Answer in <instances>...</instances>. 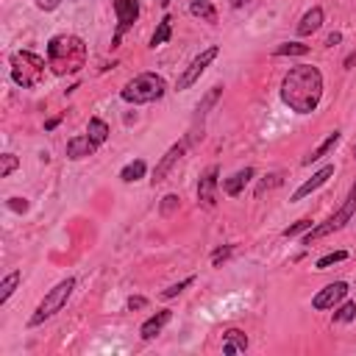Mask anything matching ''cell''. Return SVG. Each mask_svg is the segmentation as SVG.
<instances>
[{"instance_id":"cell-1","label":"cell","mask_w":356,"mask_h":356,"mask_svg":"<svg viewBox=\"0 0 356 356\" xmlns=\"http://www.w3.org/2000/svg\"><path fill=\"white\" fill-rule=\"evenodd\" d=\"M281 100L295 114H312L323 100V72L314 64H298L281 78Z\"/></svg>"},{"instance_id":"cell-2","label":"cell","mask_w":356,"mask_h":356,"mask_svg":"<svg viewBox=\"0 0 356 356\" xmlns=\"http://www.w3.org/2000/svg\"><path fill=\"white\" fill-rule=\"evenodd\" d=\"M47 67L53 75H75L86 67V42L75 33H56L47 42Z\"/></svg>"},{"instance_id":"cell-3","label":"cell","mask_w":356,"mask_h":356,"mask_svg":"<svg viewBox=\"0 0 356 356\" xmlns=\"http://www.w3.org/2000/svg\"><path fill=\"white\" fill-rule=\"evenodd\" d=\"M167 92V81L159 75V72H139L134 75L122 89H120V97L131 106H145V103H156L161 100Z\"/></svg>"},{"instance_id":"cell-4","label":"cell","mask_w":356,"mask_h":356,"mask_svg":"<svg viewBox=\"0 0 356 356\" xmlns=\"http://www.w3.org/2000/svg\"><path fill=\"white\" fill-rule=\"evenodd\" d=\"M72 289H75V278H61L53 289H47V292H44V298L39 300V306L33 309V314L28 317V328H36V325H42L44 320L56 317V314L67 306V300H70Z\"/></svg>"},{"instance_id":"cell-5","label":"cell","mask_w":356,"mask_h":356,"mask_svg":"<svg viewBox=\"0 0 356 356\" xmlns=\"http://www.w3.org/2000/svg\"><path fill=\"white\" fill-rule=\"evenodd\" d=\"M11 78L22 89H33L44 78V58L31 53V50H17L11 53Z\"/></svg>"},{"instance_id":"cell-6","label":"cell","mask_w":356,"mask_h":356,"mask_svg":"<svg viewBox=\"0 0 356 356\" xmlns=\"http://www.w3.org/2000/svg\"><path fill=\"white\" fill-rule=\"evenodd\" d=\"M353 214H356V181L350 184V189H348V195H345L342 206H339V209H337L325 222H320V225H312V228H309V234L303 236V245H312V242H317V239H323V236H328V234H334V231L345 228V222H350V220H353Z\"/></svg>"},{"instance_id":"cell-7","label":"cell","mask_w":356,"mask_h":356,"mask_svg":"<svg viewBox=\"0 0 356 356\" xmlns=\"http://www.w3.org/2000/svg\"><path fill=\"white\" fill-rule=\"evenodd\" d=\"M217 56H220V47H217V44H211V47L200 50V53H197V56H195V58L186 64V70L178 75V81H175V89H178V92L189 89V86H192V83H195V81H197V78L206 72V67H209V64H211Z\"/></svg>"},{"instance_id":"cell-8","label":"cell","mask_w":356,"mask_h":356,"mask_svg":"<svg viewBox=\"0 0 356 356\" xmlns=\"http://www.w3.org/2000/svg\"><path fill=\"white\" fill-rule=\"evenodd\" d=\"M189 142H192V136H184L181 142H175V145H170L167 147V153L159 159V164L153 167V178H150V184L156 186V184H161V181H167V175L172 172V167L184 159V153H186V147H189Z\"/></svg>"},{"instance_id":"cell-9","label":"cell","mask_w":356,"mask_h":356,"mask_svg":"<svg viewBox=\"0 0 356 356\" xmlns=\"http://www.w3.org/2000/svg\"><path fill=\"white\" fill-rule=\"evenodd\" d=\"M114 14H117V31H114L111 47H117L125 31H131L134 22L139 19V0H114Z\"/></svg>"},{"instance_id":"cell-10","label":"cell","mask_w":356,"mask_h":356,"mask_svg":"<svg viewBox=\"0 0 356 356\" xmlns=\"http://www.w3.org/2000/svg\"><path fill=\"white\" fill-rule=\"evenodd\" d=\"M217 186H220V167L211 164L203 170L200 181H197V203L203 209H214L217 206Z\"/></svg>"},{"instance_id":"cell-11","label":"cell","mask_w":356,"mask_h":356,"mask_svg":"<svg viewBox=\"0 0 356 356\" xmlns=\"http://www.w3.org/2000/svg\"><path fill=\"white\" fill-rule=\"evenodd\" d=\"M348 295V281H334V284H325L314 298H312V309L317 312H325V309H334L339 300H345Z\"/></svg>"},{"instance_id":"cell-12","label":"cell","mask_w":356,"mask_h":356,"mask_svg":"<svg viewBox=\"0 0 356 356\" xmlns=\"http://www.w3.org/2000/svg\"><path fill=\"white\" fill-rule=\"evenodd\" d=\"M331 175H334V164H323L317 172H312V178H309V181H303V184L292 192V197H289V200H292V203H298V200L309 197V195H312V192H317V189H320Z\"/></svg>"},{"instance_id":"cell-13","label":"cell","mask_w":356,"mask_h":356,"mask_svg":"<svg viewBox=\"0 0 356 356\" xmlns=\"http://www.w3.org/2000/svg\"><path fill=\"white\" fill-rule=\"evenodd\" d=\"M170 320H172V309H159L153 317H147V320L139 325V337H142L145 342L156 339V337L161 334V328H164Z\"/></svg>"},{"instance_id":"cell-14","label":"cell","mask_w":356,"mask_h":356,"mask_svg":"<svg viewBox=\"0 0 356 356\" xmlns=\"http://www.w3.org/2000/svg\"><path fill=\"white\" fill-rule=\"evenodd\" d=\"M97 150V145L89 139V134H78V136H72L70 142H67V159L70 161H81V159H86V156H92Z\"/></svg>"},{"instance_id":"cell-15","label":"cell","mask_w":356,"mask_h":356,"mask_svg":"<svg viewBox=\"0 0 356 356\" xmlns=\"http://www.w3.org/2000/svg\"><path fill=\"white\" fill-rule=\"evenodd\" d=\"M248 345H250V339H248V334H245L242 328H228V331H222V353H225V356L245 353Z\"/></svg>"},{"instance_id":"cell-16","label":"cell","mask_w":356,"mask_h":356,"mask_svg":"<svg viewBox=\"0 0 356 356\" xmlns=\"http://www.w3.org/2000/svg\"><path fill=\"white\" fill-rule=\"evenodd\" d=\"M339 139H342V131H339V128H334V131H331V134H328V136H325V139H323V142H320V145H317V147L303 159V167H309V164H314V161L325 159V156L339 145Z\"/></svg>"},{"instance_id":"cell-17","label":"cell","mask_w":356,"mask_h":356,"mask_svg":"<svg viewBox=\"0 0 356 356\" xmlns=\"http://www.w3.org/2000/svg\"><path fill=\"white\" fill-rule=\"evenodd\" d=\"M253 175H256V170H253V167L236 170L231 178H222V192H225V195H231V197H236V195L245 189V184H248Z\"/></svg>"},{"instance_id":"cell-18","label":"cell","mask_w":356,"mask_h":356,"mask_svg":"<svg viewBox=\"0 0 356 356\" xmlns=\"http://www.w3.org/2000/svg\"><path fill=\"white\" fill-rule=\"evenodd\" d=\"M320 25H323V8H320V6H312V8L300 17V22H298V36H309V33H314Z\"/></svg>"},{"instance_id":"cell-19","label":"cell","mask_w":356,"mask_h":356,"mask_svg":"<svg viewBox=\"0 0 356 356\" xmlns=\"http://www.w3.org/2000/svg\"><path fill=\"white\" fill-rule=\"evenodd\" d=\"M189 14L200 17V19L209 22V25H217V8H214L209 0H192V3H189Z\"/></svg>"},{"instance_id":"cell-20","label":"cell","mask_w":356,"mask_h":356,"mask_svg":"<svg viewBox=\"0 0 356 356\" xmlns=\"http://www.w3.org/2000/svg\"><path fill=\"white\" fill-rule=\"evenodd\" d=\"M86 134H89V139L100 147V145L108 139V122L100 120V117H89V122H86Z\"/></svg>"},{"instance_id":"cell-21","label":"cell","mask_w":356,"mask_h":356,"mask_svg":"<svg viewBox=\"0 0 356 356\" xmlns=\"http://www.w3.org/2000/svg\"><path fill=\"white\" fill-rule=\"evenodd\" d=\"M170 39H172V17L164 14L161 22L156 25L153 36H150V47H159V44H164V42H170Z\"/></svg>"},{"instance_id":"cell-22","label":"cell","mask_w":356,"mask_h":356,"mask_svg":"<svg viewBox=\"0 0 356 356\" xmlns=\"http://www.w3.org/2000/svg\"><path fill=\"white\" fill-rule=\"evenodd\" d=\"M145 170H147L145 159H134V161H128V164L120 170V181H125V184H134V181L145 178Z\"/></svg>"},{"instance_id":"cell-23","label":"cell","mask_w":356,"mask_h":356,"mask_svg":"<svg viewBox=\"0 0 356 356\" xmlns=\"http://www.w3.org/2000/svg\"><path fill=\"white\" fill-rule=\"evenodd\" d=\"M19 281H22V273H19V270H11V273L0 281V303H6V300L14 295V289H17Z\"/></svg>"},{"instance_id":"cell-24","label":"cell","mask_w":356,"mask_h":356,"mask_svg":"<svg viewBox=\"0 0 356 356\" xmlns=\"http://www.w3.org/2000/svg\"><path fill=\"white\" fill-rule=\"evenodd\" d=\"M220 95H222V86H211V89L206 92V97L197 103V114H195V120H203V117L209 114V108H211V106L220 100Z\"/></svg>"},{"instance_id":"cell-25","label":"cell","mask_w":356,"mask_h":356,"mask_svg":"<svg viewBox=\"0 0 356 356\" xmlns=\"http://www.w3.org/2000/svg\"><path fill=\"white\" fill-rule=\"evenodd\" d=\"M306 53H309V44L303 42H281L273 50V56H306Z\"/></svg>"},{"instance_id":"cell-26","label":"cell","mask_w":356,"mask_h":356,"mask_svg":"<svg viewBox=\"0 0 356 356\" xmlns=\"http://www.w3.org/2000/svg\"><path fill=\"white\" fill-rule=\"evenodd\" d=\"M284 184V172H270V175H264L261 181H259V186H256V197H261L267 189H275V186H281Z\"/></svg>"},{"instance_id":"cell-27","label":"cell","mask_w":356,"mask_h":356,"mask_svg":"<svg viewBox=\"0 0 356 356\" xmlns=\"http://www.w3.org/2000/svg\"><path fill=\"white\" fill-rule=\"evenodd\" d=\"M356 317V303L353 300H345L334 309V323H350Z\"/></svg>"},{"instance_id":"cell-28","label":"cell","mask_w":356,"mask_h":356,"mask_svg":"<svg viewBox=\"0 0 356 356\" xmlns=\"http://www.w3.org/2000/svg\"><path fill=\"white\" fill-rule=\"evenodd\" d=\"M345 259H348V250H331V253L320 256V259L314 261V267H317V270H325V267H331V264H339V261H345Z\"/></svg>"},{"instance_id":"cell-29","label":"cell","mask_w":356,"mask_h":356,"mask_svg":"<svg viewBox=\"0 0 356 356\" xmlns=\"http://www.w3.org/2000/svg\"><path fill=\"white\" fill-rule=\"evenodd\" d=\"M17 167H19V159H17L14 153H3V156H0V178H8Z\"/></svg>"},{"instance_id":"cell-30","label":"cell","mask_w":356,"mask_h":356,"mask_svg":"<svg viewBox=\"0 0 356 356\" xmlns=\"http://www.w3.org/2000/svg\"><path fill=\"white\" fill-rule=\"evenodd\" d=\"M195 284V275H189V278H184V281H178V284H172V286H167L164 292H161V298L164 300H170V298H175V295H181L186 286H192Z\"/></svg>"},{"instance_id":"cell-31","label":"cell","mask_w":356,"mask_h":356,"mask_svg":"<svg viewBox=\"0 0 356 356\" xmlns=\"http://www.w3.org/2000/svg\"><path fill=\"white\" fill-rule=\"evenodd\" d=\"M309 228H312V220H309V217H303V220H298L295 225L284 228V236H286V239H292V236H298L300 231H309Z\"/></svg>"},{"instance_id":"cell-32","label":"cell","mask_w":356,"mask_h":356,"mask_svg":"<svg viewBox=\"0 0 356 356\" xmlns=\"http://www.w3.org/2000/svg\"><path fill=\"white\" fill-rule=\"evenodd\" d=\"M231 253H234V245L217 248V250L211 253V264H214V267H222V261H228V259H231Z\"/></svg>"},{"instance_id":"cell-33","label":"cell","mask_w":356,"mask_h":356,"mask_svg":"<svg viewBox=\"0 0 356 356\" xmlns=\"http://www.w3.org/2000/svg\"><path fill=\"white\" fill-rule=\"evenodd\" d=\"M147 306V298H142V295H131L128 300H125V309L128 312H139V309H145Z\"/></svg>"},{"instance_id":"cell-34","label":"cell","mask_w":356,"mask_h":356,"mask_svg":"<svg viewBox=\"0 0 356 356\" xmlns=\"http://www.w3.org/2000/svg\"><path fill=\"white\" fill-rule=\"evenodd\" d=\"M8 209L17 211V214H25L28 211V200L25 197H8Z\"/></svg>"},{"instance_id":"cell-35","label":"cell","mask_w":356,"mask_h":356,"mask_svg":"<svg viewBox=\"0 0 356 356\" xmlns=\"http://www.w3.org/2000/svg\"><path fill=\"white\" fill-rule=\"evenodd\" d=\"M178 195H167V197H161V214H170L172 209H178Z\"/></svg>"},{"instance_id":"cell-36","label":"cell","mask_w":356,"mask_h":356,"mask_svg":"<svg viewBox=\"0 0 356 356\" xmlns=\"http://www.w3.org/2000/svg\"><path fill=\"white\" fill-rule=\"evenodd\" d=\"M61 3H64V0H36V8H42V11H56Z\"/></svg>"},{"instance_id":"cell-37","label":"cell","mask_w":356,"mask_h":356,"mask_svg":"<svg viewBox=\"0 0 356 356\" xmlns=\"http://www.w3.org/2000/svg\"><path fill=\"white\" fill-rule=\"evenodd\" d=\"M339 42H342V33H339V31H334V33L325 36V44H328V47H334V44H339Z\"/></svg>"},{"instance_id":"cell-38","label":"cell","mask_w":356,"mask_h":356,"mask_svg":"<svg viewBox=\"0 0 356 356\" xmlns=\"http://www.w3.org/2000/svg\"><path fill=\"white\" fill-rule=\"evenodd\" d=\"M58 122H61V117H53V120H47V122H44V131H53Z\"/></svg>"},{"instance_id":"cell-39","label":"cell","mask_w":356,"mask_h":356,"mask_svg":"<svg viewBox=\"0 0 356 356\" xmlns=\"http://www.w3.org/2000/svg\"><path fill=\"white\" fill-rule=\"evenodd\" d=\"M248 3H250V0H231L234 8H242V6H248Z\"/></svg>"},{"instance_id":"cell-40","label":"cell","mask_w":356,"mask_h":356,"mask_svg":"<svg viewBox=\"0 0 356 356\" xmlns=\"http://www.w3.org/2000/svg\"><path fill=\"white\" fill-rule=\"evenodd\" d=\"M161 3H164V6H170V3H172V0H161Z\"/></svg>"},{"instance_id":"cell-41","label":"cell","mask_w":356,"mask_h":356,"mask_svg":"<svg viewBox=\"0 0 356 356\" xmlns=\"http://www.w3.org/2000/svg\"><path fill=\"white\" fill-rule=\"evenodd\" d=\"M353 159H356V145H353Z\"/></svg>"}]
</instances>
